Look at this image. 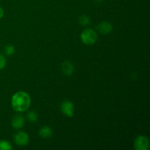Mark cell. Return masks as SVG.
<instances>
[{
    "label": "cell",
    "instance_id": "1",
    "mask_svg": "<svg viewBox=\"0 0 150 150\" xmlns=\"http://www.w3.org/2000/svg\"><path fill=\"white\" fill-rule=\"evenodd\" d=\"M11 105L13 109L17 112H24L31 105V98L29 94L23 91H19L13 95Z\"/></svg>",
    "mask_w": 150,
    "mask_h": 150
},
{
    "label": "cell",
    "instance_id": "2",
    "mask_svg": "<svg viewBox=\"0 0 150 150\" xmlns=\"http://www.w3.org/2000/svg\"><path fill=\"white\" fill-rule=\"evenodd\" d=\"M82 42L86 45H92L98 40V34L94 29H86L81 34Z\"/></svg>",
    "mask_w": 150,
    "mask_h": 150
},
{
    "label": "cell",
    "instance_id": "3",
    "mask_svg": "<svg viewBox=\"0 0 150 150\" xmlns=\"http://www.w3.org/2000/svg\"><path fill=\"white\" fill-rule=\"evenodd\" d=\"M13 140L16 145L19 146H27L29 142V136L26 132L18 131L13 136Z\"/></svg>",
    "mask_w": 150,
    "mask_h": 150
},
{
    "label": "cell",
    "instance_id": "4",
    "mask_svg": "<svg viewBox=\"0 0 150 150\" xmlns=\"http://www.w3.org/2000/svg\"><path fill=\"white\" fill-rule=\"evenodd\" d=\"M149 140L146 136H139L134 141V148L136 150H149Z\"/></svg>",
    "mask_w": 150,
    "mask_h": 150
},
{
    "label": "cell",
    "instance_id": "5",
    "mask_svg": "<svg viewBox=\"0 0 150 150\" xmlns=\"http://www.w3.org/2000/svg\"><path fill=\"white\" fill-rule=\"evenodd\" d=\"M60 110L67 117L74 116V104L70 100H64L60 105Z\"/></svg>",
    "mask_w": 150,
    "mask_h": 150
},
{
    "label": "cell",
    "instance_id": "6",
    "mask_svg": "<svg viewBox=\"0 0 150 150\" xmlns=\"http://www.w3.org/2000/svg\"><path fill=\"white\" fill-rule=\"evenodd\" d=\"M96 29L102 35H108L113 31V25L108 21H103L96 26Z\"/></svg>",
    "mask_w": 150,
    "mask_h": 150
},
{
    "label": "cell",
    "instance_id": "7",
    "mask_svg": "<svg viewBox=\"0 0 150 150\" xmlns=\"http://www.w3.org/2000/svg\"><path fill=\"white\" fill-rule=\"evenodd\" d=\"M25 123V119L23 116L21 115H16L13 117L11 120V125L12 127L16 130H19V129L22 128L24 125Z\"/></svg>",
    "mask_w": 150,
    "mask_h": 150
},
{
    "label": "cell",
    "instance_id": "8",
    "mask_svg": "<svg viewBox=\"0 0 150 150\" xmlns=\"http://www.w3.org/2000/svg\"><path fill=\"white\" fill-rule=\"evenodd\" d=\"M62 71L65 76H70L74 72V65L70 61H64L62 64Z\"/></svg>",
    "mask_w": 150,
    "mask_h": 150
},
{
    "label": "cell",
    "instance_id": "9",
    "mask_svg": "<svg viewBox=\"0 0 150 150\" xmlns=\"http://www.w3.org/2000/svg\"><path fill=\"white\" fill-rule=\"evenodd\" d=\"M39 136L42 139H48L53 135V130L49 126H43L39 130Z\"/></svg>",
    "mask_w": 150,
    "mask_h": 150
},
{
    "label": "cell",
    "instance_id": "10",
    "mask_svg": "<svg viewBox=\"0 0 150 150\" xmlns=\"http://www.w3.org/2000/svg\"><path fill=\"white\" fill-rule=\"evenodd\" d=\"M26 117L30 122H36L38 120V114L36 111L32 110V111H28Z\"/></svg>",
    "mask_w": 150,
    "mask_h": 150
},
{
    "label": "cell",
    "instance_id": "11",
    "mask_svg": "<svg viewBox=\"0 0 150 150\" xmlns=\"http://www.w3.org/2000/svg\"><path fill=\"white\" fill-rule=\"evenodd\" d=\"M79 21L80 24L83 26H88L89 25H90L91 23L90 18H89V16H87L86 15H81V16L79 17Z\"/></svg>",
    "mask_w": 150,
    "mask_h": 150
},
{
    "label": "cell",
    "instance_id": "12",
    "mask_svg": "<svg viewBox=\"0 0 150 150\" xmlns=\"http://www.w3.org/2000/svg\"><path fill=\"white\" fill-rule=\"evenodd\" d=\"M13 149L11 144L5 140L0 141V150H11Z\"/></svg>",
    "mask_w": 150,
    "mask_h": 150
},
{
    "label": "cell",
    "instance_id": "13",
    "mask_svg": "<svg viewBox=\"0 0 150 150\" xmlns=\"http://www.w3.org/2000/svg\"><path fill=\"white\" fill-rule=\"evenodd\" d=\"M16 52V48L13 45H7L4 48V53L7 56H12Z\"/></svg>",
    "mask_w": 150,
    "mask_h": 150
},
{
    "label": "cell",
    "instance_id": "14",
    "mask_svg": "<svg viewBox=\"0 0 150 150\" xmlns=\"http://www.w3.org/2000/svg\"><path fill=\"white\" fill-rule=\"evenodd\" d=\"M6 64H7V60H6L5 57L0 54V70L4 69L5 67Z\"/></svg>",
    "mask_w": 150,
    "mask_h": 150
},
{
    "label": "cell",
    "instance_id": "15",
    "mask_svg": "<svg viewBox=\"0 0 150 150\" xmlns=\"http://www.w3.org/2000/svg\"><path fill=\"white\" fill-rule=\"evenodd\" d=\"M4 10L2 9V7H0V19L4 17Z\"/></svg>",
    "mask_w": 150,
    "mask_h": 150
},
{
    "label": "cell",
    "instance_id": "16",
    "mask_svg": "<svg viewBox=\"0 0 150 150\" xmlns=\"http://www.w3.org/2000/svg\"><path fill=\"white\" fill-rule=\"evenodd\" d=\"M94 1H95V2H98V3H100L101 2V1H103V0H94Z\"/></svg>",
    "mask_w": 150,
    "mask_h": 150
},
{
    "label": "cell",
    "instance_id": "17",
    "mask_svg": "<svg viewBox=\"0 0 150 150\" xmlns=\"http://www.w3.org/2000/svg\"><path fill=\"white\" fill-rule=\"evenodd\" d=\"M0 141H1V140H0Z\"/></svg>",
    "mask_w": 150,
    "mask_h": 150
}]
</instances>
